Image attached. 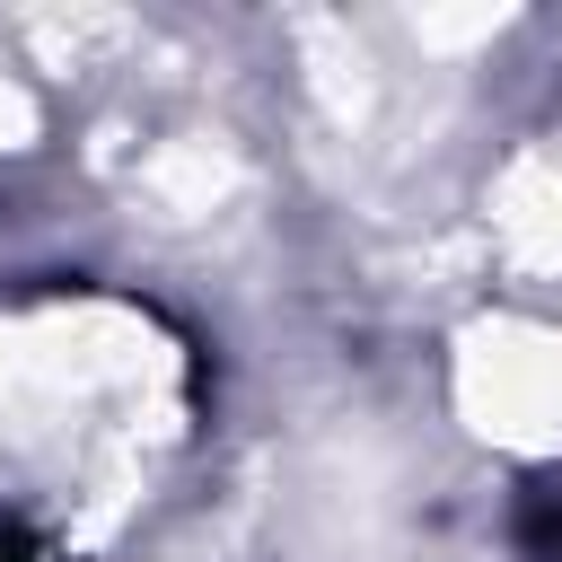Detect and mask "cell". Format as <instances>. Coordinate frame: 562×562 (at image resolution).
<instances>
[{
	"mask_svg": "<svg viewBox=\"0 0 562 562\" xmlns=\"http://www.w3.org/2000/svg\"><path fill=\"white\" fill-rule=\"evenodd\" d=\"M193 439V351L132 299L0 307V562H88Z\"/></svg>",
	"mask_w": 562,
	"mask_h": 562,
	"instance_id": "cell-1",
	"label": "cell"
}]
</instances>
